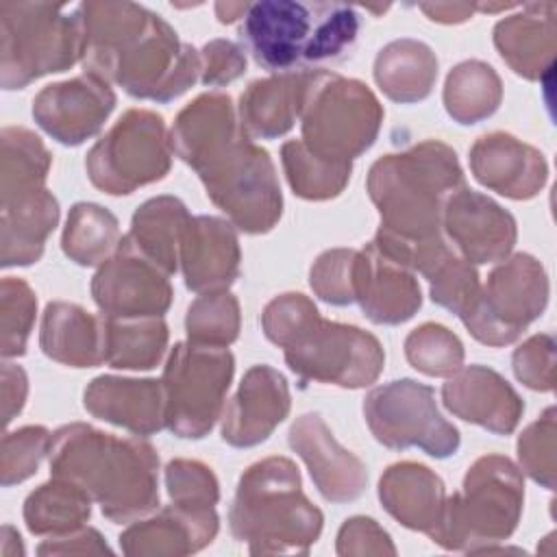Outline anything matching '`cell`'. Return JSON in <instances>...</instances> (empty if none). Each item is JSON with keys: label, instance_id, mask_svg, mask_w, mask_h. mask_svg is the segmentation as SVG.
Wrapping results in <instances>:
<instances>
[{"label": "cell", "instance_id": "obj_1", "mask_svg": "<svg viewBox=\"0 0 557 557\" xmlns=\"http://www.w3.org/2000/svg\"><path fill=\"white\" fill-rule=\"evenodd\" d=\"M85 72L117 83L135 98L168 102L187 91L202 72L194 46L181 44L168 22L131 2H83Z\"/></svg>", "mask_w": 557, "mask_h": 557}, {"label": "cell", "instance_id": "obj_50", "mask_svg": "<svg viewBox=\"0 0 557 557\" xmlns=\"http://www.w3.org/2000/svg\"><path fill=\"white\" fill-rule=\"evenodd\" d=\"M26 392H28L26 372L15 363L4 361L2 363V422H4V426H9V422L22 411Z\"/></svg>", "mask_w": 557, "mask_h": 557}, {"label": "cell", "instance_id": "obj_9", "mask_svg": "<svg viewBox=\"0 0 557 557\" xmlns=\"http://www.w3.org/2000/svg\"><path fill=\"white\" fill-rule=\"evenodd\" d=\"M524 485L518 468L500 455L474 461L463 479V492L444 503L433 542L448 550H474L479 544L507 540L520 518Z\"/></svg>", "mask_w": 557, "mask_h": 557}, {"label": "cell", "instance_id": "obj_37", "mask_svg": "<svg viewBox=\"0 0 557 557\" xmlns=\"http://www.w3.org/2000/svg\"><path fill=\"white\" fill-rule=\"evenodd\" d=\"M63 252L78 265L104 263L120 246V228L113 213L94 202H78L67 215L61 237Z\"/></svg>", "mask_w": 557, "mask_h": 557}, {"label": "cell", "instance_id": "obj_33", "mask_svg": "<svg viewBox=\"0 0 557 557\" xmlns=\"http://www.w3.org/2000/svg\"><path fill=\"white\" fill-rule=\"evenodd\" d=\"M102 318L104 361L120 370L154 368L168 344V326L161 318Z\"/></svg>", "mask_w": 557, "mask_h": 557}, {"label": "cell", "instance_id": "obj_3", "mask_svg": "<svg viewBox=\"0 0 557 557\" xmlns=\"http://www.w3.org/2000/svg\"><path fill=\"white\" fill-rule=\"evenodd\" d=\"M263 333L283 348L285 361L300 379L339 387H366L383 370L379 339L357 326L322 320L305 294H281L261 315Z\"/></svg>", "mask_w": 557, "mask_h": 557}, {"label": "cell", "instance_id": "obj_30", "mask_svg": "<svg viewBox=\"0 0 557 557\" xmlns=\"http://www.w3.org/2000/svg\"><path fill=\"white\" fill-rule=\"evenodd\" d=\"M189 220L187 207L178 198L159 196L135 211L131 231L122 242L159 265L165 274H172L181 261V244Z\"/></svg>", "mask_w": 557, "mask_h": 557}, {"label": "cell", "instance_id": "obj_48", "mask_svg": "<svg viewBox=\"0 0 557 557\" xmlns=\"http://www.w3.org/2000/svg\"><path fill=\"white\" fill-rule=\"evenodd\" d=\"M337 553L339 555H368V553H389L396 548L389 542V535L376 524L372 518H350L344 522L337 535Z\"/></svg>", "mask_w": 557, "mask_h": 557}, {"label": "cell", "instance_id": "obj_39", "mask_svg": "<svg viewBox=\"0 0 557 557\" xmlns=\"http://www.w3.org/2000/svg\"><path fill=\"white\" fill-rule=\"evenodd\" d=\"M187 337L194 344L224 348L237 339L239 307L228 292H207L198 296L185 318Z\"/></svg>", "mask_w": 557, "mask_h": 557}, {"label": "cell", "instance_id": "obj_17", "mask_svg": "<svg viewBox=\"0 0 557 557\" xmlns=\"http://www.w3.org/2000/svg\"><path fill=\"white\" fill-rule=\"evenodd\" d=\"M442 226L470 263H492L507 257L516 242L513 218L483 194L466 187L448 196Z\"/></svg>", "mask_w": 557, "mask_h": 557}, {"label": "cell", "instance_id": "obj_21", "mask_svg": "<svg viewBox=\"0 0 557 557\" xmlns=\"http://www.w3.org/2000/svg\"><path fill=\"white\" fill-rule=\"evenodd\" d=\"M442 400L457 418L481 424L492 433H511L524 409L513 387L485 366L457 370L444 383Z\"/></svg>", "mask_w": 557, "mask_h": 557}, {"label": "cell", "instance_id": "obj_52", "mask_svg": "<svg viewBox=\"0 0 557 557\" xmlns=\"http://www.w3.org/2000/svg\"><path fill=\"white\" fill-rule=\"evenodd\" d=\"M420 9L435 22L453 24V22L468 20L476 7L474 4H420Z\"/></svg>", "mask_w": 557, "mask_h": 557}, {"label": "cell", "instance_id": "obj_38", "mask_svg": "<svg viewBox=\"0 0 557 557\" xmlns=\"http://www.w3.org/2000/svg\"><path fill=\"white\" fill-rule=\"evenodd\" d=\"M283 168L294 194L307 200L337 196L350 178V161H335L309 150L302 139L283 144Z\"/></svg>", "mask_w": 557, "mask_h": 557}, {"label": "cell", "instance_id": "obj_40", "mask_svg": "<svg viewBox=\"0 0 557 557\" xmlns=\"http://www.w3.org/2000/svg\"><path fill=\"white\" fill-rule=\"evenodd\" d=\"M409 363L429 376L455 374L463 363V346L446 326L426 322L405 339Z\"/></svg>", "mask_w": 557, "mask_h": 557}, {"label": "cell", "instance_id": "obj_15", "mask_svg": "<svg viewBox=\"0 0 557 557\" xmlns=\"http://www.w3.org/2000/svg\"><path fill=\"white\" fill-rule=\"evenodd\" d=\"M91 296L111 318H161L172 302L168 274L120 239L91 281Z\"/></svg>", "mask_w": 557, "mask_h": 557}, {"label": "cell", "instance_id": "obj_45", "mask_svg": "<svg viewBox=\"0 0 557 557\" xmlns=\"http://www.w3.org/2000/svg\"><path fill=\"white\" fill-rule=\"evenodd\" d=\"M357 250L335 248L318 257L311 268V287L313 292L331 305H350L355 302L352 272H355Z\"/></svg>", "mask_w": 557, "mask_h": 557}, {"label": "cell", "instance_id": "obj_53", "mask_svg": "<svg viewBox=\"0 0 557 557\" xmlns=\"http://www.w3.org/2000/svg\"><path fill=\"white\" fill-rule=\"evenodd\" d=\"M246 9H248L246 2H226V4L220 2V4H215V13H218L220 22H233V20L242 17L246 13Z\"/></svg>", "mask_w": 557, "mask_h": 557}, {"label": "cell", "instance_id": "obj_41", "mask_svg": "<svg viewBox=\"0 0 557 557\" xmlns=\"http://www.w3.org/2000/svg\"><path fill=\"white\" fill-rule=\"evenodd\" d=\"M37 298L30 285L17 276H4L0 283V331L2 357H20L26 352V342L35 322Z\"/></svg>", "mask_w": 557, "mask_h": 557}, {"label": "cell", "instance_id": "obj_10", "mask_svg": "<svg viewBox=\"0 0 557 557\" xmlns=\"http://www.w3.org/2000/svg\"><path fill=\"white\" fill-rule=\"evenodd\" d=\"M300 117L302 144L309 150L326 159L350 161L374 144L383 109L363 83L318 70Z\"/></svg>", "mask_w": 557, "mask_h": 557}, {"label": "cell", "instance_id": "obj_31", "mask_svg": "<svg viewBox=\"0 0 557 557\" xmlns=\"http://www.w3.org/2000/svg\"><path fill=\"white\" fill-rule=\"evenodd\" d=\"M546 4H527L522 13L500 20L494 28V44L511 70L527 78H540L550 70L555 48L553 11L542 17Z\"/></svg>", "mask_w": 557, "mask_h": 557}, {"label": "cell", "instance_id": "obj_2", "mask_svg": "<svg viewBox=\"0 0 557 557\" xmlns=\"http://www.w3.org/2000/svg\"><path fill=\"white\" fill-rule=\"evenodd\" d=\"M157 466L148 442L81 422L61 426L50 442L52 476L78 485L113 522H131L159 505Z\"/></svg>", "mask_w": 557, "mask_h": 557}, {"label": "cell", "instance_id": "obj_27", "mask_svg": "<svg viewBox=\"0 0 557 557\" xmlns=\"http://www.w3.org/2000/svg\"><path fill=\"white\" fill-rule=\"evenodd\" d=\"M311 78L313 72H298L250 83L239 100V124L246 135L261 139L285 135L302 113Z\"/></svg>", "mask_w": 557, "mask_h": 557}, {"label": "cell", "instance_id": "obj_28", "mask_svg": "<svg viewBox=\"0 0 557 557\" xmlns=\"http://www.w3.org/2000/svg\"><path fill=\"white\" fill-rule=\"evenodd\" d=\"M0 261L2 268L30 265L44 255L48 235L59 222V202L44 187L39 191L0 202Z\"/></svg>", "mask_w": 557, "mask_h": 557}, {"label": "cell", "instance_id": "obj_20", "mask_svg": "<svg viewBox=\"0 0 557 557\" xmlns=\"http://www.w3.org/2000/svg\"><path fill=\"white\" fill-rule=\"evenodd\" d=\"M355 300L376 324H400L422 305L420 285L411 270L368 244L355 257Z\"/></svg>", "mask_w": 557, "mask_h": 557}, {"label": "cell", "instance_id": "obj_34", "mask_svg": "<svg viewBox=\"0 0 557 557\" xmlns=\"http://www.w3.org/2000/svg\"><path fill=\"white\" fill-rule=\"evenodd\" d=\"M91 513V498L67 479L54 476L28 494L24 522L35 535H67L78 531Z\"/></svg>", "mask_w": 557, "mask_h": 557}, {"label": "cell", "instance_id": "obj_4", "mask_svg": "<svg viewBox=\"0 0 557 557\" xmlns=\"http://www.w3.org/2000/svg\"><path fill=\"white\" fill-rule=\"evenodd\" d=\"M359 15L344 2L261 0L242 15V41L252 59L281 74L339 61L357 41Z\"/></svg>", "mask_w": 557, "mask_h": 557}, {"label": "cell", "instance_id": "obj_49", "mask_svg": "<svg viewBox=\"0 0 557 557\" xmlns=\"http://www.w3.org/2000/svg\"><path fill=\"white\" fill-rule=\"evenodd\" d=\"M553 348L550 335H535L513 352V372L531 389H550L553 370L542 368V355Z\"/></svg>", "mask_w": 557, "mask_h": 557}, {"label": "cell", "instance_id": "obj_26", "mask_svg": "<svg viewBox=\"0 0 557 557\" xmlns=\"http://www.w3.org/2000/svg\"><path fill=\"white\" fill-rule=\"evenodd\" d=\"M218 533L213 509L191 511L172 503L159 516L128 527L120 535L126 555H187L211 544Z\"/></svg>", "mask_w": 557, "mask_h": 557}, {"label": "cell", "instance_id": "obj_42", "mask_svg": "<svg viewBox=\"0 0 557 557\" xmlns=\"http://www.w3.org/2000/svg\"><path fill=\"white\" fill-rule=\"evenodd\" d=\"M426 278L431 283V300L459 318L472 309L481 292L476 270L470 265V261L457 257L455 252L444 257L426 274Z\"/></svg>", "mask_w": 557, "mask_h": 557}, {"label": "cell", "instance_id": "obj_25", "mask_svg": "<svg viewBox=\"0 0 557 557\" xmlns=\"http://www.w3.org/2000/svg\"><path fill=\"white\" fill-rule=\"evenodd\" d=\"M379 498L400 524L422 531L429 537L437 531L446 503L442 479L426 466L413 461L387 468L379 481Z\"/></svg>", "mask_w": 557, "mask_h": 557}, {"label": "cell", "instance_id": "obj_12", "mask_svg": "<svg viewBox=\"0 0 557 557\" xmlns=\"http://www.w3.org/2000/svg\"><path fill=\"white\" fill-rule=\"evenodd\" d=\"M170 146L161 115L131 109L89 150L87 174L107 194H131L168 174Z\"/></svg>", "mask_w": 557, "mask_h": 557}, {"label": "cell", "instance_id": "obj_19", "mask_svg": "<svg viewBox=\"0 0 557 557\" xmlns=\"http://www.w3.org/2000/svg\"><path fill=\"white\" fill-rule=\"evenodd\" d=\"M287 411L289 389L285 376L265 363L252 366L224 411L222 440L237 448L255 446L268 440Z\"/></svg>", "mask_w": 557, "mask_h": 557}, {"label": "cell", "instance_id": "obj_47", "mask_svg": "<svg viewBox=\"0 0 557 557\" xmlns=\"http://www.w3.org/2000/svg\"><path fill=\"white\" fill-rule=\"evenodd\" d=\"M200 59H202L200 81L205 85H224L246 72V54L242 52L239 46L226 39L209 41L202 48Z\"/></svg>", "mask_w": 557, "mask_h": 557}, {"label": "cell", "instance_id": "obj_11", "mask_svg": "<svg viewBox=\"0 0 557 557\" xmlns=\"http://www.w3.org/2000/svg\"><path fill=\"white\" fill-rule=\"evenodd\" d=\"M233 379V355L226 348L176 344L163 370L165 426L178 437H205L220 418Z\"/></svg>", "mask_w": 557, "mask_h": 557}, {"label": "cell", "instance_id": "obj_44", "mask_svg": "<svg viewBox=\"0 0 557 557\" xmlns=\"http://www.w3.org/2000/svg\"><path fill=\"white\" fill-rule=\"evenodd\" d=\"M165 483L174 505L191 511L213 509L218 503V481L213 472L200 463L189 459H174L165 468Z\"/></svg>", "mask_w": 557, "mask_h": 557}, {"label": "cell", "instance_id": "obj_46", "mask_svg": "<svg viewBox=\"0 0 557 557\" xmlns=\"http://www.w3.org/2000/svg\"><path fill=\"white\" fill-rule=\"evenodd\" d=\"M553 407L544 420L533 422L518 440V455L524 470L548 490L553 487Z\"/></svg>", "mask_w": 557, "mask_h": 557}, {"label": "cell", "instance_id": "obj_16", "mask_svg": "<svg viewBox=\"0 0 557 557\" xmlns=\"http://www.w3.org/2000/svg\"><path fill=\"white\" fill-rule=\"evenodd\" d=\"M113 107L115 94L109 83L85 72L46 85L33 100V117L59 144L78 146L102 128Z\"/></svg>", "mask_w": 557, "mask_h": 557}, {"label": "cell", "instance_id": "obj_13", "mask_svg": "<svg viewBox=\"0 0 557 557\" xmlns=\"http://www.w3.org/2000/svg\"><path fill=\"white\" fill-rule=\"evenodd\" d=\"M363 416L376 442L387 448L416 446L437 459L459 448V431L440 413L433 387L413 379L374 387L363 400Z\"/></svg>", "mask_w": 557, "mask_h": 557}, {"label": "cell", "instance_id": "obj_35", "mask_svg": "<svg viewBox=\"0 0 557 557\" xmlns=\"http://www.w3.org/2000/svg\"><path fill=\"white\" fill-rule=\"evenodd\" d=\"M0 144V202L44 189L50 170V152L44 141L24 126H4Z\"/></svg>", "mask_w": 557, "mask_h": 557}, {"label": "cell", "instance_id": "obj_43", "mask_svg": "<svg viewBox=\"0 0 557 557\" xmlns=\"http://www.w3.org/2000/svg\"><path fill=\"white\" fill-rule=\"evenodd\" d=\"M52 435L44 426H22L17 431L4 433L0 453V474L2 485H15L33 476L39 461L50 453Z\"/></svg>", "mask_w": 557, "mask_h": 557}, {"label": "cell", "instance_id": "obj_18", "mask_svg": "<svg viewBox=\"0 0 557 557\" xmlns=\"http://www.w3.org/2000/svg\"><path fill=\"white\" fill-rule=\"evenodd\" d=\"M289 446L302 457L318 492L331 503H348L368 485L366 466L342 448L318 413L300 416L289 429Z\"/></svg>", "mask_w": 557, "mask_h": 557}, {"label": "cell", "instance_id": "obj_6", "mask_svg": "<svg viewBox=\"0 0 557 557\" xmlns=\"http://www.w3.org/2000/svg\"><path fill=\"white\" fill-rule=\"evenodd\" d=\"M228 520L250 553H307L322 531V511L302 494L298 468L285 457H268L242 474Z\"/></svg>", "mask_w": 557, "mask_h": 557}, {"label": "cell", "instance_id": "obj_51", "mask_svg": "<svg viewBox=\"0 0 557 557\" xmlns=\"http://www.w3.org/2000/svg\"><path fill=\"white\" fill-rule=\"evenodd\" d=\"M39 555H52V553H109V546L102 542L100 533L94 529L87 531H72L67 535L50 537L39 548Z\"/></svg>", "mask_w": 557, "mask_h": 557}, {"label": "cell", "instance_id": "obj_5", "mask_svg": "<svg viewBox=\"0 0 557 557\" xmlns=\"http://www.w3.org/2000/svg\"><path fill=\"white\" fill-rule=\"evenodd\" d=\"M461 187L455 150L433 139L381 157L368 174V191L381 213L379 231L409 244L442 237L444 205Z\"/></svg>", "mask_w": 557, "mask_h": 557}, {"label": "cell", "instance_id": "obj_14", "mask_svg": "<svg viewBox=\"0 0 557 557\" xmlns=\"http://www.w3.org/2000/svg\"><path fill=\"white\" fill-rule=\"evenodd\" d=\"M546 296L548 283L542 265L529 255H516L487 276L461 322L479 342L505 346L542 313Z\"/></svg>", "mask_w": 557, "mask_h": 557}, {"label": "cell", "instance_id": "obj_23", "mask_svg": "<svg viewBox=\"0 0 557 557\" xmlns=\"http://www.w3.org/2000/svg\"><path fill=\"white\" fill-rule=\"evenodd\" d=\"M470 168L476 181L509 198H531L546 181L542 154L505 133H490L474 141Z\"/></svg>", "mask_w": 557, "mask_h": 557}, {"label": "cell", "instance_id": "obj_8", "mask_svg": "<svg viewBox=\"0 0 557 557\" xmlns=\"http://www.w3.org/2000/svg\"><path fill=\"white\" fill-rule=\"evenodd\" d=\"M0 81L24 89L39 76L63 72L83 59V24L63 4L0 2Z\"/></svg>", "mask_w": 557, "mask_h": 557}, {"label": "cell", "instance_id": "obj_24", "mask_svg": "<svg viewBox=\"0 0 557 557\" xmlns=\"http://www.w3.org/2000/svg\"><path fill=\"white\" fill-rule=\"evenodd\" d=\"M85 409L137 435L165 426V396L161 381L98 376L85 389Z\"/></svg>", "mask_w": 557, "mask_h": 557}, {"label": "cell", "instance_id": "obj_36", "mask_svg": "<svg viewBox=\"0 0 557 557\" xmlns=\"http://www.w3.org/2000/svg\"><path fill=\"white\" fill-rule=\"evenodd\" d=\"M498 74L481 61H463L450 70L444 85V104L459 124H476L490 117L500 102Z\"/></svg>", "mask_w": 557, "mask_h": 557}, {"label": "cell", "instance_id": "obj_7", "mask_svg": "<svg viewBox=\"0 0 557 557\" xmlns=\"http://www.w3.org/2000/svg\"><path fill=\"white\" fill-rule=\"evenodd\" d=\"M191 168L207 196L244 233H268L281 218L283 198L270 154L239 126L215 141Z\"/></svg>", "mask_w": 557, "mask_h": 557}, {"label": "cell", "instance_id": "obj_32", "mask_svg": "<svg viewBox=\"0 0 557 557\" xmlns=\"http://www.w3.org/2000/svg\"><path fill=\"white\" fill-rule=\"evenodd\" d=\"M374 78L387 98L396 102H418L433 89L437 59L422 41L396 39L376 54Z\"/></svg>", "mask_w": 557, "mask_h": 557}, {"label": "cell", "instance_id": "obj_22", "mask_svg": "<svg viewBox=\"0 0 557 557\" xmlns=\"http://www.w3.org/2000/svg\"><path fill=\"white\" fill-rule=\"evenodd\" d=\"M181 265L191 292H222L239 274V246L233 224L213 215L191 218L183 244Z\"/></svg>", "mask_w": 557, "mask_h": 557}, {"label": "cell", "instance_id": "obj_29", "mask_svg": "<svg viewBox=\"0 0 557 557\" xmlns=\"http://www.w3.org/2000/svg\"><path fill=\"white\" fill-rule=\"evenodd\" d=\"M39 344L44 355L72 368H94L104 361L102 318L78 305L50 302L44 311Z\"/></svg>", "mask_w": 557, "mask_h": 557}]
</instances>
